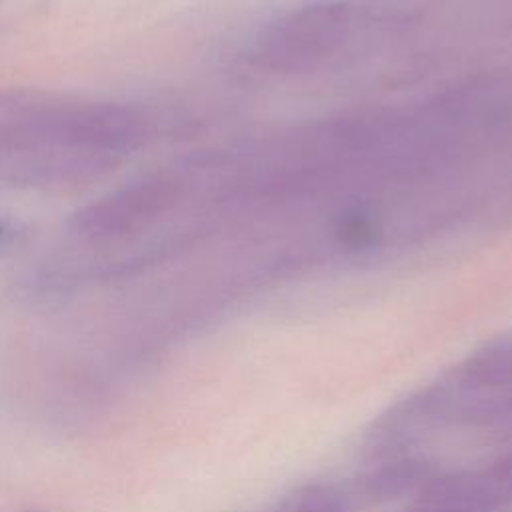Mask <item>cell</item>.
Segmentation results:
<instances>
[{
	"instance_id": "obj_1",
	"label": "cell",
	"mask_w": 512,
	"mask_h": 512,
	"mask_svg": "<svg viewBox=\"0 0 512 512\" xmlns=\"http://www.w3.org/2000/svg\"><path fill=\"white\" fill-rule=\"evenodd\" d=\"M348 4L304 6L272 24L258 42V56L272 68L310 66L336 52L352 32Z\"/></svg>"
},
{
	"instance_id": "obj_2",
	"label": "cell",
	"mask_w": 512,
	"mask_h": 512,
	"mask_svg": "<svg viewBox=\"0 0 512 512\" xmlns=\"http://www.w3.org/2000/svg\"><path fill=\"white\" fill-rule=\"evenodd\" d=\"M440 466L416 450L372 458L364 472L350 484L358 504H384L408 494H418Z\"/></svg>"
},
{
	"instance_id": "obj_4",
	"label": "cell",
	"mask_w": 512,
	"mask_h": 512,
	"mask_svg": "<svg viewBox=\"0 0 512 512\" xmlns=\"http://www.w3.org/2000/svg\"><path fill=\"white\" fill-rule=\"evenodd\" d=\"M444 378L470 394L512 390V334L484 342L450 368Z\"/></svg>"
},
{
	"instance_id": "obj_3",
	"label": "cell",
	"mask_w": 512,
	"mask_h": 512,
	"mask_svg": "<svg viewBox=\"0 0 512 512\" xmlns=\"http://www.w3.org/2000/svg\"><path fill=\"white\" fill-rule=\"evenodd\" d=\"M456 390L450 426L468 430L500 448H512V390L470 394Z\"/></svg>"
},
{
	"instance_id": "obj_5",
	"label": "cell",
	"mask_w": 512,
	"mask_h": 512,
	"mask_svg": "<svg viewBox=\"0 0 512 512\" xmlns=\"http://www.w3.org/2000/svg\"><path fill=\"white\" fill-rule=\"evenodd\" d=\"M164 200H168L164 186H138L86 208L82 214H78V228L92 236L120 234L146 214L158 210Z\"/></svg>"
},
{
	"instance_id": "obj_6",
	"label": "cell",
	"mask_w": 512,
	"mask_h": 512,
	"mask_svg": "<svg viewBox=\"0 0 512 512\" xmlns=\"http://www.w3.org/2000/svg\"><path fill=\"white\" fill-rule=\"evenodd\" d=\"M356 506L350 484L306 482L284 494L274 512H354Z\"/></svg>"
},
{
	"instance_id": "obj_7",
	"label": "cell",
	"mask_w": 512,
	"mask_h": 512,
	"mask_svg": "<svg viewBox=\"0 0 512 512\" xmlns=\"http://www.w3.org/2000/svg\"><path fill=\"white\" fill-rule=\"evenodd\" d=\"M404 512H482V510L444 494L420 492L416 494L414 504Z\"/></svg>"
},
{
	"instance_id": "obj_8",
	"label": "cell",
	"mask_w": 512,
	"mask_h": 512,
	"mask_svg": "<svg viewBox=\"0 0 512 512\" xmlns=\"http://www.w3.org/2000/svg\"><path fill=\"white\" fill-rule=\"evenodd\" d=\"M0 238H2V226H0Z\"/></svg>"
}]
</instances>
